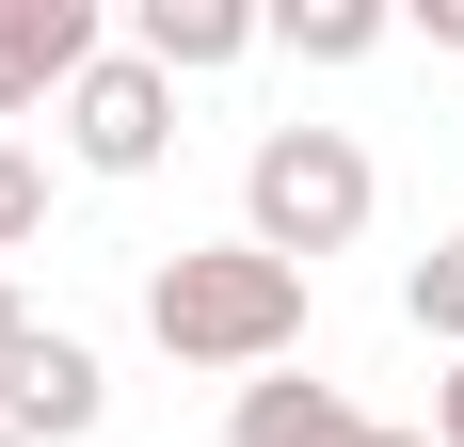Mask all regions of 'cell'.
Segmentation results:
<instances>
[{"instance_id": "5", "label": "cell", "mask_w": 464, "mask_h": 447, "mask_svg": "<svg viewBox=\"0 0 464 447\" xmlns=\"http://www.w3.org/2000/svg\"><path fill=\"white\" fill-rule=\"evenodd\" d=\"M96 0H0V128H16V112H64V81H81L96 64Z\"/></svg>"}, {"instance_id": "10", "label": "cell", "mask_w": 464, "mask_h": 447, "mask_svg": "<svg viewBox=\"0 0 464 447\" xmlns=\"http://www.w3.org/2000/svg\"><path fill=\"white\" fill-rule=\"evenodd\" d=\"M33 240H48V144L0 128V256H33Z\"/></svg>"}, {"instance_id": "15", "label": "cell", "mask_w": 464, "mask_h": 447, "mask_svg": "<svg viewBox=\"0 0 464 447\" xmlns=\"http://www.w3.org/2000/svg\"><path fill=\"white\" fill-rule=\"evenodd\" d=\"M0 447H16V432H0Z\"/></svg>"}, {"instance_id": "9", "label": "cell", "mask_w": 464, "mask_h": 447, "mask_svg": "<svg viewBox=\"0 0 464 447\" xmlns=\"http://www.w3.org/2000/svg\"><path fill=\"white\" fill-rule=\"evenodd\" d=\"M401 319H417L432 352H449V367H464V240H432V256H417V271H401Z\"/></svg>"}, {"instance_id": "11", "label": "cell", "mask_w": 464, "mask_h": 447, "mask_svg": "<svg viewBox=\"0 0 464 447\" xmlns=\"http://www.w3.org/2000/svg\"><path fill=\"white\" fill-rule=\"evenodd\" d=\"M432 447H464V367H449V384H432Z\"/></svg>"}, {"instance_id": "12", "label": "cell", "mask_w": 464, "mask_h": 447, "mask_svg": "<svg viewBox=\"0 0 464 447\" xmlns=\"http://www.w3.org/2000/svg\"><path fill=\"white\" fill-rule=\"evenodd\" d=\"M16 336H33V319H16V271H0V352H16Z\"/></svg>"}, {"instance_id": "7", "label": "cell", "mask_w": 464, "mask_h": 447, "mask_svg": "<svg viewBox=\"0 0 464 447\" xmlns=\"http://www.w3.org/2000/svg\"><path fill=\"white\" fill-rule=\"evenodd\" d=\"M225 447H369V415L336 400V384H304V367H273V384L225 400Z\"/></svg>"}, {"instance_id": "13", "label": "cell", "mask_w": 464, "mask_h": 447, "mask_svg": "<svg viewBox=\"0 0 464 447\" xmlns=\"http://www.w3.org/2000/svg\"><path fill=\"white\" fill-rule=\"evenodd\" d=\"M432 48H464V0H432Z\"/></svg>"}, {"instance_id": "6", "label": "cell", "mask_w": 464, "mask_h": 447, "mask_svg": "<svg viewBox=\"0 0 464 447\" xmlns=\"http://www.w3.org/2000/svg\"><path fill=\"white\" fill-rule=\"evenodd\" d=\"M129 48L160 64V81H225V64H256V48H273V16H256V0H144Z\"/></svg>"}, {"instance_id": "4", "label": "cell", "mask_w": 464, "mask_h": 447, "mask_svg": "<svg viewBox=\"0 0 464 447\" xmlns=\"http://www.w3.org/2000/svg\"><path fill=\"white\" fill-rule=\"evenodd\" d=\"M96 415H112V367H96V336L33 319V336L0 352V432H16V447H81Z\"/></svg>"}, {"instance_id": "14", "label": "cell", "mask_w": 464, "mask_h": 447, "mask_svg": "<svg viewBox=\"0 0 464 447\" xmlns=\"http://www.w3.org/2000/svg\"><path fill=\"white\" fill-rule=\"evenodd\" d=\"M369 447H432V432H384V415H369Z\"/></svg>"}, {"instance_id": "1", "label": "cell", "mask_w": 464, "mask_h": 447, "mask_svg": "<svg viewBox=\"0 0 464 447\" xmlns=\"http://www.w3.org/2000/svg\"><path fill=\"white\" fill-rule=\"evenodd\" d=\"M304 304H321V271L256 256V240H177V256L144 271V336L208 384H273L304 352Z\"/></svg>"}, {"instance_id": "3", "label": "cell", "mask_w": 464, "mask_h": 447, "mask_svg": "<svg viewBox=\"0 0 464 447\" xmlns=\"http://www.w3.org/2000/svg\"><path fill=\"white\" fill-rule=\"evenodd\" d=\"M48 128H64V160H81V176H160V160H177V81L112 33L81 81H64V112H48Z\"/></svg>"}, {"instance_id": "2", "label": "cell", "mask_w": 464, "mask_h": 447, "mask_svg": "<svg viewBox=\"0 0 464 447\" xmlns=\"http://www.w3.org/2000/svg\"><path fill=\"white\" fill-rule=\"evenodd\" d=\"M369 208H384V176H369L353 128H256V160H240V240H256V256L321 271V256L369 240Z\"/></svg>"}, {"instance_id": "8", "label": "cell", "mask_w": 464, "mask_h": 447, "mask_svg": "<svg viewBox=\"0 0 464 447\" xmlns=\"http://www.w3.org/2000/svg\"><path fill=\"white\" fill-rule=\"evenodd\" d=\"M273 48H304V64H369V48H384V0H288Z\"/></svg>"}]
</instances>
